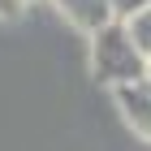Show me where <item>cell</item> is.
<instances>
[{"label":"cell","instance_id":"7a4b0ae2","mask_svg":"<svg viewBox=\"0 0 151 151\" xmlns=\"http://www.w3.org/2000/svg\"><path fill=\"white\" fill-rule=\"evenodd\" d=\"M112 95H116V108H121V116H125V125L134 129L138 138L151 142V78L112 86Z\"/></svg>","mask_w":151,"mask_h":151},{"label":"cell","instance_id":"5b68a950","mask_svg":"<svg viewBox=\"0 0 151 151\" xmlns=\"http://www.w3.org/2000/svg\"><path fill=\"white\" fill-rule=\"evenodd\" d=\"M142 4H151V0H108V9H112V17H116V22H125L129 13H138Z\"/></svg>","mask_w":151,"mask_h":151},{"label":"cell","instance_id":"8992f818","mask_svg":"<svg viewBox=\"0 0 151 151\" xmlns=\"http://www.w3.org/2000/svg\"><path fill=\"white\" fill-rule=\"evenodd\" d=\"M26 13V0H0V22H17Z\"/></svg>","mask_w":151,"mask_h":151},{"label":"cell","instance_id":"277c9868","mask_svg":"<svg viewBox=\"0 0 151 151\" xmlns=\"http://www.w3.org/2000/svg\"><path fill=\"white\" fill-rule=\"evenodd\" d=\"M125 30H129V39H134V47H138L142 56H151V4H142L138 13H129Z\"/></svg>","mask_w":151,"mask_h":151},{"label":"cell","instance_id":"52a82bcc","mask_svg":"<svg viewBox=\"0 0 151 151\" xmlns=\"http://www.w3.org/2000/svg\"><path fill=\"white\" fill-rule=\"evenodd\" d=\"M147 78H151V56H147Z\"/></svg>","mask_w":151,"mask_h":151},{"label":"cell","instance_id":"3957f363","mask_svg":"<svg viewBox=\"0 0 151 151\" xmlns=\"http://www.w3.org/2000/svg\"><path fill=\"white\" fill-rule=\"evenodd\" d=\"M52 4H56V13L73 26V30H82V35H91V30H99L104 22H112L108 0H52Z\"/></svg>","mask_w":151,"mask_h":151},{"label":"cell","instance_id":"6da1fadb","mask_svg":"<svg viewBox=\"0 0 151 151\" xmlns=\"http://www.w3.org/2000/svg\"><path fill=\"white\" fill-rule=\"evenodd\" d=\"M91 73L104 86H125V82L147 78V56L134 47L125 22L112 17L99 30H91Z\"/></svg>","mask_w":151,"mask_h":151}]
</instances>
